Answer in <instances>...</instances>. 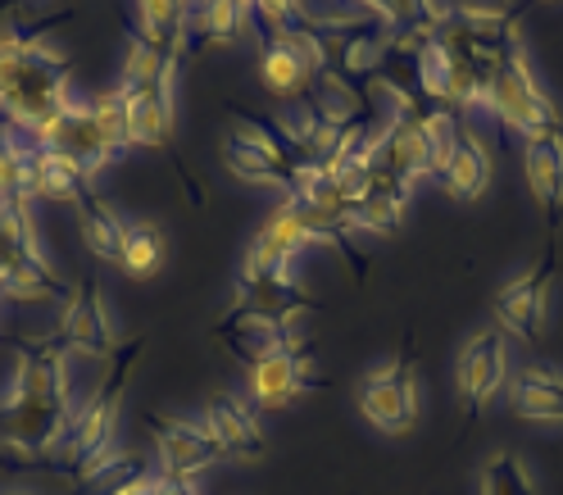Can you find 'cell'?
<instances>
[{
	"label": "cell",
	"mask_w": 563,
	"mask_h": 495,
	"mask_svg": "<svg viewBox=\"0 0 563 495\" xmlns=\"http://www.w3.org/2000/svg\"><path fill=\"white\" fill-rule=\"evenodd\" d=\"M14 382L0 400V441L19 450L23 464L32 459H59L68 428H74V405H68L64 377V341H14Z\"/></svg>",
	"instance_id": "obj_1"
},
{
	"label": "cell",
	"mask_w": 563,
	"mask_h": 495,
	"mask_svg": "<svg viewBox=\"0 0 563 495\" xmlns=\"http://www.w3.org/2000/svg\"><path fill=\"white\" fill-rule=\"evenodd\" d=\"M68 74H74V59L42 46L37 32H5L0 37V123L32 136L68 105Z\"/></svg>",
	"instance_id": "obj_2"
},
{
	"label": "cell",
	"mask_w": 563,
	"mask_h": 495,
	"mask_svg": "<svg viewBox=\"0 0 563 495\" xmlns=\"http://www.w3.org/2000/svg\"><path fill=\"white\" fill-rule=\"evenodd\" d=\"M27 141L37 151L74 160L87 173V178H96L104 164H114L132 146L128 114H123V100H119L114 87L104 91V96H96V100H68L64 110L55 119H46Z\"/></svg>",
	"instance_id": "obj_3"
},
{
	"label": "cell",
	"mask_w": 563,
	"mask_h": 495,
	"mask_svg": "<svg viewBox=\"0 0 563 495\" xmlns=\"http://www.w3.org/2000/svg\"><path fill=\"white\" fill-rule=\"evenodd\" d=\"M141 355H146V337L119 345V355L110 360V373L100 377L96 396L87 400L82 414H74V428H68V441L59 450L64 473L78 477L87 464H96L100 454L114 450V428H119V409H123V396H128V377H132Z\"/></svg>",
	"instance_id": "obj_4"
},
{
	"label": "cell",
	"mask_w": 563,
	"mask_h": 495,
	"mask_svg": "<svg viewBox=\"0 0 563 495\" xmlns=\"http://www.w3.org/2000/svg\"><path fill=\"white\" fill-rule=\"evenodd\" d=\"M0 296L19 305L68 300V287L55 277L37 237H32L27 200H0Z\"/></svg>",
	"instance_id": "obj_5"
},
{
	"label": "cell",
	"mask_w": 563,
	"mask_h": 495,
	"mask_svg": "<svg viewBox=\"0 0 563 495\" xmlns=\"http://www.w3.org/2000/svg\"><path fill=\"white\" fill-rule=\"evenodd\" d=\"M486 105H490V110L500 114V123H509L518 136H550V132H563L554 100L537 87L532 68H527L522 46L505 51V55L496 59V68H490V78H486Z\"/></svg>",
	"instance_id": "obj_6"
},
{
	"label": "cell",
	"mask_w": 563,
	"mask_h": 495,
	"mask_svg": "<svg viewBox=\"0 0 563 495\" xmlns=\"http://www.w3.org/2000/svg\"><path fill=\"white\" fill-rule=\"evenodd\" d=\"M232 119L236 123L223 136V164H228V173H232V178L260 183V187H277V191L291 196L296 173H300L296 151L282 136H273L264 128V119H245L241 110H232Z\"/></svg>",
	"instance_id": "obj_7"
},
{
	"label": "cell",
	"mask_w": 563,
	"mask_h": 495,
	"mask_svg": "<svg viewBox=\"0 0 563 495\" xmlns=\"http://www.w3.org/2000/svg\"><path fill=\"white\" fill-rule=\"evenodd\" d=\"M413 74H418L422 96H432V100H445V105H486L490 64H482L464 46L437 37V32H428V37L418 42Z\"/></svg>",
	"instance_id": "obj_8"
},
{
	"label": "cell",
	"mask_w": 563,
	"mask_h": 495,
	"mask_svg": "<svg viewBox=\"0 0 563 495\" xmlns=\"http://www.w3.org/2000/svg\"><path fill=\"white\" fill-rule=\"evenodd\" d=\"M418 369H413V345L405 341L400 360L386 364L377 373H368V382L360 386V409L386 437H405L418 422Z\"/></svg>",
	"instance_id": "obj_9"
},
{
	"label": "cell",
	"mask_w": 563,
	"mask_h": 495,
	"mask_svg": "<svg viewBox=\"0 0 563 495\" xmlns=\"http://www.w3.org/2000/svg\"><path fill=\"white\" fill-rule=\"evenodd\" d=\"M168 82L173 78H159V82H141V87H114L119 100H123V114H128V136L132 146H151V151H164L173 155V164H178L183 183L191 191V200L200 205V187L196 178L183 168L178 160V141H173V105H168Z\"/></svg>",
	"instance_id": "obj_10"
},
{
	"label": "cell",
	"mask_w": 563,
	"mask_h": 495,
	"mask_svg": "<svg viewBox=\"0 0 563 495\" xmlns=\"http://www.w3.org/2000/svg\"><path fill=\"white\" fill-rule=\"evenodd\" d=\"M328 64V46L313 28L305 32H282V37H268L264 42V55H260V78L273 96L282 100H296L309 91L313 74Z\"/></svg>",
	"instance_id": "obj_11"
},
{
	"label": "cell",
	"mask_w": 563,
	"mask_h": 495,
	"mask_svg": "<svg viewBox=\"0 0 563 495\" xmlns=\"http://www.w3.org/2000/svg\"><path fill=\"white\" fill-rule=\"evenodd\" d=\"M232 309L260 314V318H273V323H282V328H291L300 314L313 309V296L291 277V268H255V264H241Z\"/></svg>",
	"instance_id": "obj_12"
},
{
	"label": "cell",
	"mask_w": 563,
	"mask_h": 495,
	"mask_svg": "<svg viewBox=\"0 0 563 495\" xmlns=\"http://www.w3.org/2000/svg\"><path fill=\"white\" fill-rule=\"evenodd\" d=\"M146 428L155 437V454H159V473L168 477H196L205 469H214L223 450L214 441V432L205 428V422H191V418H159L151 414L146 418Z\"/></svg>",
	"instance_id": "obj_13"
},
{
	"label": "cell",
	"mask_w": 563,
	"mask_h": 495,
	"mask_svg": "<svg viewBox=\"0 0 563 495\" xmlns=\"http://www.w3.org/2000/svg\"><path fill=\"white\" fill-rule=\"evenodd\" d=\"M550 287H554V237H550V251L537 268L518 273L514 282H505L500 296H496V314L509 332H518L522 341H541L545 332V305H550Z\"/></svg>",
	"instance_id": "obj_14"
},
{
	"label": "cell",
	"mask_w": 563,
	"mask_h": 495,
	"mask_svg": "<svg viewBox=\"0 0 563 495\" xmlns=\"http://www.w3.org/2000/svg\"><path fill=\"white\" fill-rule=\"evenodd\" d=\"M309 386H328L323 377H313V360H309V345L296 337L287 345H277L273 355H264L260 364H251V392L264 409H287L300 392Z\"/></svg>",
	"instance_id": "obj_15"
},
{
	"label": "cell",
	"mask_w": 563,
	"mask_h": 495,
	"mask_svg": "<svg viewBox=\"0 0 563 495\" xmlns=\"http://www.w3.org/2000/svg\"><path fill=\"white\" fill-rule=\"evenodd\" d=\"M55 337L64 341V350H78V355H91V360L119 355V341H114V328H110V314H104V296H100L96 277H82L78 292L68 296V314L55 328Z\"/></svg>",
	"instance_id": "obj_16"
},
{
	"label": "cell",
	"mask_w": 563,
	"mask_h": 495,
	"mask_svg": "<svg viewBox=\"0 0 563 495\" xmlns=\"http://www.w3.org/2000/svg\"><path fill=\"white\" fill-rule=\"evenodd\" d=\"M509 373V355H505V337L496 328H482L460 355V396L468 405V428L486 414V405L496 400V392L505 386Z\"/></svg>",
	"instance_id": "obj_17"
},
{
	"label": "cell",
	"mask_w": 563,
	"mask_h": 495,
	"mask_svg": "<svg viewBox=\"0 0 563 495\" xmlns=\"http://www.w3.org/2000/svg\"><path fill=\"white\" fill-rule=\"evenodd\" d=\"M205 428L214 432L219 450L232 459H264L268 454V437L260 428V418L232 392H214L205 400Z\"/></svg>",
	"instance_id": "obj_18"
},
{
	"label": "cell",
	"mask_w": 563,
	"mask_h": 495,
	"mask_svg": "<svg viewBox=\"0 0 563 495\" xmlns=\"http://www.w3.org/2000/svg\"><path fill=\"white\" fill-rule=\"evenodd\" d=\"M522 168H527V187H532V196L541 200L545 219H550V232H554L559 215H563V132L527 136Z\"/></svg>",
	"instance_id": "obj_19"
},
{
	"label": "cell",
	"mask_w": 563,
	"mask_h": 495,
	"mask_svg": "<svg viewBox=\"0 0 563 495\" xmlns=\"http://www.w3.org/2000/svg\"><path fill=\"white\" fill-rule=\"evenodd\" d=\"M437 183L454 200H477L486 191V183H490V155H486L482 136L473 128L460 123V132H454V141H450V155H445V164L437 173Z\"/></svg>",
	"instance_id": "obj_20"
},
{
	"label": "cell",
	"mask_w": 563,
	"mask_h": 495,
	"mask_svg": "<svg viewBox=\"0 0 563 495\" xmlns=\"http://www.w3.org/2000/svg\"><path fill=\"white\" fill-rule=\"evenodd\" d=\"M255 6L251 0H200V10L187 19V46L191 51H214V46H236L251 28Z\"/></svg>",
	"instance_id": "obj_21"
},
{
	"label": "cell",
	"mask_w": 563,
	"mask_h": 495,
	"mask_svg": "<svg viewBox=\"0 0 563 495\" xmlns=\"http://www.w3.org/2000/svg\"><path fill=\"white\" fill-rule=\"evenodd\" d=\"M305 245H309L305 219H300L296 200L287 196L277 215L264 223V232L255 237V245H251V255H245V264H255V268H291V260L305 251Z\"/></svg>",
	"instance_id": "obj_22"
},
{
	"label": "cell",
	"mask_w": 563,
	"mask_h": 495,
	"mask_svg": "<svg viewBox=\"0 0 563 495\" xmlns=\"http://www.w3.org/2000/svg\"><path fill=\"white\" fill-rule=\"evenodd\" d=\"M32 146V141H27ZM27 191L42 196V200H68L78 205L82 196H91V178L64 155H51V151H27Z\"/></svg>",
	"instance_id": "obj_23"
},
{
	"label": "cell",
	"mask_w": 563,
	"mask_h": 495,
	"mask_svg": "<svg viewBox=\"0 0 563 495\" xmlns=\"http://www.w3.org/2000/svg\"><path fill=\"white\" fill-rule=\"evenodd\" d=\"M509 400L527 422H563V373L554 369H522L509 382Z\"/></svg>",
	"instance_id": "obj_24"
},
{
	"label": "cell",
	"mask_w": 563,
	"mask_h": 495,
	"mask_svg": "<svg viewBox=\"0 0 563 495\" xmlns=\"http://www.w3.org/2000/svg\"><path fill=\"white\" fill-rule=\"evenodd\" d=\"M74 209H78V228H82L87 251L96 260H104V264H119L123 260V232H128V223H119V215L96 191L82 196Z\"/></svg>",
	"instance_id": "obj_25"
},
{
	"label": "cell",
	"mask_w": 563,
	"mask_h": 495,
	"mask_svg": "<svg viewBox=\"0 0 563 495\" xmlns=\"http://www.w3.org/2000/svg\"><path fill=\"white\" fill-rule=\"evenodd\" d=\"M136 14H141L136 32L146 42H155V46H164L173 55L187 46V19H191L187 0H136Z\"/></svg>",
	"instance_id": "obj_26"
},
{
	"label": "cell",
	"mask_w": 563,
	"mask_h": 495,
	"mask_svg": "<svg viewBox=\"0 0 563 495\" xmlns=\"http://www.w3.org/2000/svg\"><path fill=\"white\" fill-rule=\"evenodd\" d=\"M159 264H164V237H159V228L155 223H128L119 268L128 277H136V282H146V277L159 273Z\"/></svg>",
	"instance_id": "obj_27"
},
{
	"label": "cell",
	"mask_w": 563,
	"mask_h": 495,
	"mask_svg": "<svg viewBox=\"0 0 563 495\" xmlns=\"http://www.w3.org/2000/svg\"><path fill=\"white\" fill-rule=\"evenodd\" d=\"M482 495H541V486L514 450H500L482 464Z\"/></svg>",
	"instance_id": "obj_28"
},
{
	"label": "cell",
	"mask_w": 563,
	"mask_h": 495,
	"mask_svg": "<svg viewBox=\"0 0 563 495\" xmlns=\"http://www.w3.org/2000/svg\"><path fill=\"white\" fill-rule=\"evenodd\" d=\"M405 205H409V196H400V191H391V187H382V183H373L368 187V196L355 205V228H364V232H400V223H405Z\"/></svg>",
	"instance_id": "obj_29"
},
{
	"label": "cell",
	"mask_w": 563,
	"mask_h": 495,
	"mask_svg": "<svg viewBox=\"0 0 563 495\" xmlns=\"http://www.w3.org/2000/svg\"><path fill=\"white\" fill-rule=\"evenodd\" d=\"M27 141L14 128H0V200H27Z\"/></svg>",
	"instance_id": "obj_30"
},
{
	"label": "cell",
	"mask_w": 563,
	"mask_h": 495,
	"mask_svg": "<svg viewBox=\"0 0 563 495\" xmlns=\"http://www.w3.org/2000/svg\"><path fill=\"white\" fill-rule=\"evenodd\" d=\"M146 495H196V486H191L187 477H168V473H155V477H151V486H146Z\"/></svg>",
	"instance_id": "obj_31"
},
{
	"label": "cell",
	"mask_w": 563,
	"mask_h": 495,
	"mask_svg": "<svg viewBox=\"0 0 563 495\" xmlns=\"http://www.w3.org/2000/svg\"><path fill=\"white\" fill-rule=\"evenodd\" d=\"M10 6H14V0H10Z\"/></svg>",
	"instance_id": "obj_32"
},
{
	"label": "cell",
	"mask_w": 563,
	"mask_h": 495,
	"mask_svg": "<svg viewBox=\"0 0 563 495\" xmlns=\"http://www.w3.org/2000/svg\"><path fill=\"white\" fill-rule=\"evenodd\" d=\"M14 495H19V491H14Z\"/></svg>",
	"instance_id": "obj_33"
}]
</instances>
